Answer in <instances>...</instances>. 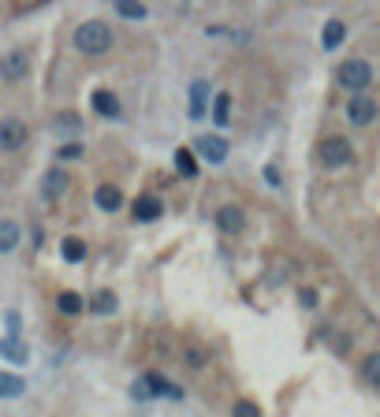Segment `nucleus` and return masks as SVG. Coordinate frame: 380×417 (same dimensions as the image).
Instances as JSON below:
<instances>
[{"instance_id": "bb28decb", "label": "nucleus", "mask_w": 380, "mask_h": 417, "mask_svg": "<svg viewBox=\"0 0 380 417\" xmlns=\"http://www.w3.org/2000/svg\"><path fill=\"white\" fill-rule=\"evenodd\" d=\"M56 127H60V130H78V115H75V112H60V115H56Z\"/></svg>"}, {"instance_id": "9b49d317", "label": "nucleus", "mask_w": 380, "mask_h": 417, "mask_svg": "<svg viewBox=\"0 0 380 417\" xmlns=\"http://www.w3.org/2000/svg\"><path fill=\"white\" fill-rule=\"evenodd\" d=\"M135 220H142V224L160 220V197H153V194L135 197Z\"/></svg>"}, {"instance_id": "cd10ccee", "label": "nucleus", "mask_w": 380, "mask_h": 417, "mask_svg": "<svg viewBox=\"0 0 380 417\" xmlns=\"http://www.w3.org/2000/svg\"><path fill=\"white\" fill-rule=\"evenodd\" d=\"M299 302H302V309H313V306H317V291L302 287V291H299Z\"/></svg>"}, {"instance_id": "4468645a", "label": "nucleus", "mask_w": 380, "mask_h": 417, "mask_svg": "<svg viewBox=\"0 0 380 417\" xmlns=\"http://www.w3.org/2000/svg\"><path fill=\"white\" fill-rule=\"evenodd\" d=\"M93 108L101 112V115H108V120L120 115V101H115V93H108V90H97L93 93Z\"/></svg>"}, {"instance_id": "f3484780", "label": "nucleus", "mask_w": 380, "mask_h": 417, "mask_svg": "<svg viewBox=\"0 0 380 417\" xmlns=\"http://www.w3.org/2000/svg\"><path fill=\"white\" fill-rule=\"evenodd\" d=\"M205 93H209L205 82H194V86H190V115H194V120H202V115H205Z\"/></svg>"}, {"instance_id": "39448f33", "label": "nucleus", "mask_w": 380, "mask_h": 417, "mask_svg": "<svg viewBox=\"0 0 380 417\" xmlns=\"http://www.w3.org/2000/svg\"><path fill=\"white\" fill-rule=\"evenodd\" d=\"M30 75V53L26 48H11V53L0 56V78L4 82H19Z\"/></svg>"}, {"instance_id": "5701e85b", "label": "nucleus", "mask_w": 380, "mask_h": 417, "mask_svg": "<svg viewBox=\"0 0 380 417\" xmlns=\"http://www.w3.org/2000/svg\"><path fill=\"white\" fill-rule=\"evenodd\" d=\"M361 376H366L373 388H380V354H369L366 365H361Z\"/></svg>"}, {"instance_id": "393cba45", "label": "nucleus", "mask_w": 380, "mask_h": 417, "mask_svg": "<svg viewBox=\"0 0 380 417\" xmlns=\"http://www.w3.org/2000/svg\"><path fill=\"white\" fill-rule=\"evenodd\" d=\"M93 309H97V313H112V309H115V294H112V291H97V294H93Z\"/></svg>"}, {"instance_id": "412c9836", "label": "nucleus", "mask_w": 380, "mask_h": 417, "mask_svg": "<svg viewBox=\"0 0 380 417\" xmlns=\"http://www.w3.org/2000/svg\"><path fill=\"white\" fill-rule=\"evenodd\" d=\"M56 306H60L63 316H78V313H82V298H78L75 291H63V294L56 298Z\"/></svg>"}, {"instance_id": "dca6fc26", "label": "nucleus", "mask_w": 380, "mask_h": 417, "mask_svg": "<svg viewBox=\"0 0 380 417\" xmlns=\"http://www.w3.org/2000/svg\"><path fill=\"white\" fill-rule=\"evenodd\" d=\"M145 383H150V391H160L164 398H183V388H175V383H168V380L157 376V373L145 376Z\"/></svg>"}, {"instance_id": "aec40b11", "label": "nucleus", "mask_w": 380, "mask_h": 417, "mask_svg": "<svg viewBox=\"0 0 380 417\" xmlns=\"http://www.w3.org/2000/svg\"><path fill=\"white\" fill-rule=\"evenodd\" d=\"M227 115H231V93H217V101H212V123L227 127Z\"/></svg>"}, {"instance_id": "423d86ee", "label": "nucleus", "mask_w": 380, "mask_h": 417, "mask_svg": "<svg viewBox=\"0 0 380 417\" xmlns=\"http://www.w3.org/2000/svg\"><path fill=\"white\" fill-rule=\"evenodd\" d=\"M194 145H197V153H202L209 164H224L227 160V142L220 135H202Z\"/></svg>"}, {"instance_id": "0eeeda50", "label": "nucleus", "mask_w": 380, "mask_h": 417, "mask_svg": "<svg viewBox=\"0 0 380 417\" xmlns=\"http://www.w3.org/2000/svg\"><path fill=\"white\" fill-rule=\"evenodd\" d=\"M26 145V127L19 123V120H4L0 123V149H23Z\"/></svg>"}, {"instance_id": "2eb2a0df", "label": "nucleus", "mask_w": 380, "mask_h": 417, "mask_svg": "<svg viewBox=\"0 0 380 417\" xmlns=\"http://www.w3.org/2000/svg\"><path fill=\"white\" fill-rule=\"evenodd\" d=\"M63 190H68V175H63L60 168L45 172V197H48V202H53V197H60Z\"/></svg>"}, {"instance_id": "b1692460", "label": "nucleus", "mask_w": 380, "mask_h": 417, "mask_svg": "<svg viewBox=\"0 0 380 417\" xmlns=\"http://www.w3.org/2000/svg\"><path fill=\"white\" fill-rule=\"evenodd\" d=\"M60 249H63V257H68V261H82V257H86V242H78V239H68Z\"/></svg>"}, {"instance_id": "9d476101", "label": "nucleus", "mask_w": 380, "mask_h": 417, "mask_svg": "<svg viewBox=\"0 0 380 417\" xmlns=\"http://www.w3.org/2000/svg\"><path fill=\"white\" fill-rule=\"evenodd\" d=\"M0 358H8L11 365H23L30 358V350H26V343L19 336H4L0 339Z\"/></svg>"}, {"instance_id": "c85d7f7f", "label": "nucleus", "mask_w": 380, "mask_h": 417, "mask_svg": "<svg viewBox=\"0 0 380 417\" xmlns=\"http://www.w3.org/2000/svg\"><path fill=\"white\" fill-rule=\"evenodd\" d=\"M82 157V145H63L60 149V160H78Z\"/></svg>"}, {"instance_id": "7ed1b4c3", "label": "nucleus", "mask_w": 380, "mask_h": 417, "mask_svg": "<svg viewBox=\"0 0 380 417\" xmlns=\"http://www.w3.org/2000/svg\"><path fill=\"white\" fill-rule=\"evenodd\" d=\"M351 157H354V149H351V142H346V138L332 135V138L321 142V164H324V168H346Z\"/></svg>"}, {"instance_id": "20e7f679", "label": "nucleus", "mask_w": 380, "mask_h": 417, "mask_svg": "<svg viewBox=\"0 0 380 417\" xmlns=\"http://www.w3.org/2000/svg\"><path fill=\"white\" fill-rule=\"evenodd\" d=\"M346 120H351L354 127H369L376 120V101H373L366 90H358L351 101H346Z\"/></svg>"}, {"instance_id": "6e6552de", "label": "nucleus", "mask_w": 380, "mask_h": 417, "mask_svg": "<svg viewBox=\"0 0 380 417\" xmlns=\"http://www.w3.org/2000/svg\"><path fill=\"white\" fill-rule=\"evenodd\" d=\"M93 205L105 209V212H120V209H123V190L112 187V182H105V187L93 190Z\"/></svg>"}, {"instance_id": "f03ea898", "label": "nucleus", "mask_w": 380, "mask_h": 417, "mask_svg": "<svg viewBox=\"0 0 380 417\" xmlns=\"http://www.w3.org/2000/svg\"><path fill=\"white\" fill-rule=\"evenodd\" d=\"M336 78H339L343 90L358 93V90H366L369 82H373V63H366V60H343L339 71H336Z\"/></svg>"}, {"instance_id": "6ab92c4d", "label": "nucleus", "mask_w": 380, "mask_h": 417, "mask_svg": "<svg viewBox=\"0 0 380 417\" xmlns=\"http://www.w3.org/2000/svg\"><path fill=\"white\" fill-rule=\"evenodd\" d=\"M115 11H120L123 19H135V23L150 15V11H145V4H142V0H115Z\"/></svg>"}, {"instance_id": "ddd939ff", "label": "nucleus", "mask_w": 380, "mask_h": 417, "mask_svg": "<svg viewBox=\"0 0 380 417\" xmlns=\"http://www.w3.org/2000/svg\"><path fill=\"white\" fill-rule=\"evenodd\" d=\"M19 246V224L15 220H0V254H11Z\"/></svg>"}, {"instance_id": "4be33fe9", "label": "nucleus", "mask_w": 380, "mask_h": 417, "mask_svg": "<svg viewBox=\"0 0 380 417\" xmlns=\"http://www.w3.org/2000/svg\"><path fill=\"white\" fill-rule=\"evenodd\" d=\"M175 168H179V175H187V179L197 175V164H194V153H190V149H175Z\"/></svg>"}, {"instance_id": "a878e982", "label": "nucleus", "mask_w": 380, "mask_h": 417, "mask_svg": "<svg viewBox=\"0 0 380 417\" xmlns=\"http://www.w3.org/2000/svg\"><path fill=\"white\" fill-rule=\"evenodd\" d=\"M231 417H261V406L250 403V398H239L235 410H231Z\"/></svg>"}, {"instance_id": "a211bd4d", "label": "nucleus", "mask_w": 380, "mask_h": 417, "mask_svg": "<svg viewBox=\"0 0 380 417\" xmlns=\"http://www.w3.org/2000/svg\"><path fill=\"white\" fill-rule=\"evenodd\" d=\"M26 391V383L23 376H11V373H0V398H15V395H23Z\"/></svg>"}, {"instance_id": "f257e3e1", "label": "nucleus", "mask_w": 380, "mask_h": 417, "mask_svg": "<svg viewBox=\"0 0 380 417\" xmlns=\"http://www.w3.org/2000/svg\"><path fill=\"white\" fill-rule=\"evenodd\" d=\"M75 45H78V53H86V56H105L112 48V26L101 23V19L82 23L75 30Z\"/></svg>"}, {"instance_id": "f8f14e48", "label": "nucleus", "mask_w": 380, "mask_h": 417, "mask_svg": "<svg viewBox=\"0 0 380 417\" xmlns=\"http://www.w3.org/2000/svg\"><path fill=\"white\" fill-rule=\"evenodd\" d=\"M343 38H346V26H343L339 19H328L324 30H321V45H324V48H339Z\"/></svg>"}, {"instance_id": "1a4fd4ad", "label": "nucleus", "mask_w": 380, "mask_h": 417, "mask_svg": "<svg viewBox=\"0 0 380 417\" xmlns=\"http://www.w3.org/2000/svg\"><path fill=\"white\" fill-rule=\"evenodd\" d=\"M217 227H220V231H227V235H239V231L246 227L242 209H239V205H224V209L217 212Z\"/></svg>"}]
</instances>
